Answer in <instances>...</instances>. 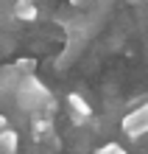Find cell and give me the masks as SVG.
I'll list each match as a JSON object with an SVG mask.
<instances>
[{
    "mask_svg": "<svg viewBox=\"0 0 148 154\" xmlns=\"http://www.w3.org/2000/svg\"><path fill=\"white\" fill-rule=\"evenodd\" d=\"M11 11H14V20L20 23H34L39 17V8L34 0H17V3H11Z\"/></svg>",
    "mask_w": 148,
    "mask_h": 154,
    "instance_id": "cell-6",
    "label": "cell"
},
{
    "mask_svg": "<svg viewBox=\"0 0 148 154\" xmlns=\"http://www.w3.org/2000/svg\"><path fill=\"white\" fill-rule=\"evenodd\" d=\"M92 3H95V0H70V8H76V11H87Z\"/></svg>",
    "mask_w": 148,
    "mask_h": 154,
    "instance_id": "cell-10",
    "label": "cell"
},
{
    "mask_svg": "<svg viewBox=\"0 0 148 154\" xmlns=\"http://www.w3.org/2000/svg\"><path fill=\"white\" fill-rule=\"evenodd\" d=\"M120 129H123L126 137L140 140L143 134H148V101H143L137 109H131L123 121H120Z\"/></svg>",
    "mask_w": 148,
    "mask_h": 154,
    "instance_id": "cell-2",
    "label": "cell"
},
{
    "mask_svg": "<svg viewBox=\"0 0 148 154\" xmlns=\"http://www.w3.org/2000/svg\"><path fill=\"white\" fill-rule=\"evenodd\" d=\"M14 104L20 106L23 112H56V98L50 95V90L42 84L36 73H28L20 79V87H17V95H14Z\"/></svg>",
    "mask_w": 148,
    "mask_h": 154,
    "instance_id": "cell-1",
    "label": "cell"
},
{
    "mask_svg": "<svg viewBox=\"0 0 148 154\" xmlns=\"http://www.w3.org/2000/svg\"><path fill=\"white\" fill-rule=\"evenodd\" d=\"M92 154H126V149L120 146L117 140H112V143H104V146H101V149H95Z\"/></svg>",
    "mask_w": 148,
    "mask_h": 154,
    "instance_id": "cell-9",
    "label": "cell"
},
{
    "mask_svg": "<svg viewBox=\"0 0 148 154\" xmlns=\"http://www.w3.org/2000/svg\"><path fill=\"white\" fill-rule=\"evenodd\" d=\"M6 126H11V123H8V118H6V112L0 109V129H6Z\"/></svg>",
    "mask_w": 148,
    "mask_h": 154,
    "instance_id": "cell-11",
    "label": "cell"
},
{
    "mask_svg": "<svg viewBox=\"0 0 148 154\" xmlns=\"http://www.w3.org/2000/svg\"><path fill=\"white\" fill-rule=\"evenodd\" d=\"M128 3H131V6H140V3H145V0H128Z\"/></svg>",
    "mask_w": 148,
    "mask_h": 154,
    "instance_id": "cell-12",
    "label": "cell"
},
{
    "mask_svg": "<svg viewBox=\"0 0 148 154\" xmlns=\"http://www.w3.org/2000/svg\"><path fill=\"white\" fill-rule=\"evenodd\" d=\"M17 149H20V134L11 126L0 129V154H17Z\"/></svg>",
    "mask_w": 148,
    "mask_h": 154,
    "instance_id": "cell-7",
    "label": "cell"
},
{
    "mask_svg": "<svg viewBox=\"0 0 148 154\" xmlns=\"http://www.w3.org/2000/svg\"><path fill=\"white\" fill-rule=\"evenodd\" d=\"M14 67L20 70L23 76H28V73H36V59H31V56H28V59H17V62H14Z\"/></svg>",
    "mask_w": 148,
    "mask_h": 154,
    "instance_id": "cell-8",
    "label": "cell"
},
{
    "mask_svg": "<svg viewBox=\"0 0 148 154\" xmlns=\"http://www.w3.org/2000/svg\"><path fill=\"white\" fill-rule=\"evenodd\" d=\"M20 79H23V73H20L14 65L0 67V109H3V106H8V104L14 101L17 87H20Z\"/></svg>",
    "mask_w": 148,
    "mask_h": 154,
    "instance_id": "cell-3",
    "label": "cell"
},
{
    "mask_svg": "<svg viewBox=\"0 0 148 154\" xmlns=\"http://www.w3.org/2000/svg\"><path fill=\"white\" fill-rule=\"evenodd\" d=\"M67 109H70V121L76 126H84L92 118V106H89V101L81 93H70L67 95Z\"/></svg>",
    "mask_w": 148,
    "mask_h": 154,
    "instance_id": "cell-4",
    "label": "cell"
},
{
    "mask_svg": "<svg viewBox=\"0 0 148 154\" xmlns=\"http://www.w3.org/2000/svg\"><path fill=\"white\" fill-rule=\"evenodd\" d=\"M28 129L34 140H48L53 134V115L50 112H31L28 118Z\"/></svg>",
    "mask_w": 148,
    "mask_h": 154,
    "instance_id": "cell-5",
    "label": "cell"
}]
</instances>
